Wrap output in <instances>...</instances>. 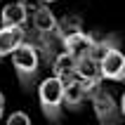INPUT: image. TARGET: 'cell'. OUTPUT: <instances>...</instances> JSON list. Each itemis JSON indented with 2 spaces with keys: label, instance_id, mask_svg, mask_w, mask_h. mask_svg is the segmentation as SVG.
I'll use <instances>...</instances> for the list:
<instances>
[{
  "label": "cell",
  "instance_id": "cell-1",
  "mask_svg": "<svg viewBox=\"0 0 125 125\" xmlns=\"http://www.w3.org/2000/svg\"><path fill=\"white\" fill-rule=\"evenodd\" d=\"M40 64L42 62H40V54H38V47L26 33V40L12 52V66L24 92H31L35 87L38 76H40Z\"/></svg>",
  "mask_w": 125,
  "mask_h": 125
},
{
  "label": "cell",
  "instance_id": "cell-2",
  "mask_svg": "<svg viewBox=\"0 0 125 125\" xmlns=\"http://www.w3.org/2000/svg\"><path fill=\"white\" fill-rule=\"evenodd\" d=\"M38 99H40V109L42 116L50 123H62L64 116V83L59 78L50 76L38 85Z\"/></svg>",
  "mask_w": 125,
  "mask_h": 125
},
{
  "label": "cell",
  "instance_id": "cell-11",
  "mask_svg": "<svg viewBox=\"0 0 125 125\" xmlns=\"http://www.w3.org/2000/svg\"><path fill=\"white\" fill-rule=\"evenodd\" d=\"M85 102V92L80 80H69L64 83V109L69 111H80V106Z\"/></svg>",
  "mask_w": 125,
  "mask_h": 125
},
{
  "label": "cell",
  "instance_id": "cell-16",
  "mask_svg": "<svg viewBox=\"0 0 125 125\" xmlns=\"http://www.w3.org/2000/svg\"><path fill=\"white\" fill-rule=\"evenodd\" d=\"M2 113H5V94L0 92V120H2Z\"/></svg>",
  "mask_w": 125,
  "mask_h": 125
},
{
  "label": "cell",
  "instance_id": "cell-8",
  "mask_svg": "<svg viewBox=\"0 0 125 125\" xmlns=\"http://www.w3.org/2000/svg\"><path fill=\"white\" fill-rule=\"evenodd\" d=\"M52 71H54V78H59L62 83L76 80V59H73L69 52L62 50V52L52 59Z\"/></svg>",
  "mask_w": 125,
  "mask_h": 125
},
{
  "label": "cell",
  "instance_id": "cell-15",
  "mask_svg": "<svg viewBox=\"0 0 125 125\" xmlns=\"http://www.w3.org/2000/svg\"><path fill=\"white\" fill-rule=\"evenodd\" d=\"M118 109H120V116L125 118V92H123V97H120V102H118Z\"/></svg>",
  "mask_w": 125,
  "mask_h": 125
},
{
  "label": "cell",
  "instance_id": "cell-17",
  "mask_svg": "<svg viewBox=\"0 0 125 125\" xmlns=\"http://www.w3.org/2000/svg\"><path fill=\"white\" fill-rule=\"evenodd\" d=\"M40 2H45V5H47V2H54V0H40Z\"/></svg>",
  "mask_w": 125,
  "mask_h": 125
},
{
  "label": "cell",
  "instance_id": "cell-12",
  "mask_svg": "<svg viewBox=\"0 0 125 125\" xmlns=\"http://www.w3.org/2000/svg\"><path fill=\"white\" fill-rule=\"evenodd\" d=\"M76 80H102L99 64L90 57H83L76 62Z\"/></svg>",
  "mask_w": 125,
  "mask_h": 125
},
{
  "label": "cell",
  "instance_id": "cell-14",
  "mask_svg": "<svg viewBox=\"0 0 125 125\" xmlns=\"http://www.w3.org/2000/svg\"><path fill=\"white\" fill-rule=\"evenodd\" d=\"M19 5H24V10H26L28 17H31V14H33L40 5H45V2H40V0H19Z\"/></svg>",
  "mask_w": 125,
  "mask_h": 125
},
{
  "label": "cell",
  "instance_id": "cell-10",
  "mask_svg": "<svg viewBox=\"0 0 125 125\" xmlns=\"http://www.w3.org/2000/svg\"><path fill=\"white\" fill-rule=\"evenodd\" d=\"M116 47H120V38L116 33H106V35H102V38H94V42H92V50H90V59H94V62H102L111 50H116Z\"/></svg>",
  "mask_w": 125,
  "mask_h": 125
},
{
  "label": "cell",
  "instance_id": "cell-7",
  "mask_svg": "<svg viewBox=\"0 0 125 125\" xmlns=\"http://www.w3.org/2000/svg\"><path fill=\"white\" fill-rule=\"evenodd\" d=\"M26 28H12V26H0V62L5 57H12V52L26 40Z\"/></svg>",
  "mask_w": 125,
  "mask_h": 125
},
{
  "label": "cell",
  "instance_id": "cell-3",
  "mask_svg": "<svg viewBox=\"0 0 125 125\" xmlns=\"http://www.w3.org/2000/svg\"><path fill=\"white\" fill-rule=\"evenodd\" d=\"M90 102H92V109H94V116H97L99 125H120L123 123L118 102H116V97H113L111 90L102 87Z\"/></svg>",
  "mask_w": 125,
  "mask_h": 125
},
{
  "label": "cell",
  "instance_id": "cell-9",
  "mask_svg": "<svg viewBox=\"0 0 125 125\" xmlns=\"http://www.w3.org/2000/svg\"><path fill=\"white\" fill-rule=\"evenodd\" d=\"M26 21H28V12L19 2H10V5H5L2 12H0V24H2V26L26 28Z\"/></svg>",
  "mask_w": 125,
  "mask_h": 125
},
{
  "label": "cell",
  "instance_id": "cell-6",
  "mask_svg": "<svg viewBox=\"0 0 125 125\" xmlns=\"http://www.w3.org/2000/svg\"><path fill=\"white\" fill-rule=\"evenodd\" d=\"M94 38H97L94 33L78 31V33H73V35H69V38H64V40H62V50H64V52H69V54L78 62V59H83V57L90 54Z\"/></svg>",
  "mask_w": 125,
  "mask_h": 125
},
{
  "label": "cell",
  "instance_id": "cell-13",
  "mask_svg": "<svg viewBox=\"0 0 125 125\" xmlns=\"http://www.w3.org/2000/svg\"><path fill=\"white\" fill-rule=\"evenodd\" d=\"M5 125H33V123H31V118H28V113H24V111H12L10 116H7Z\"/></svg>",
  "mask_w": 125,
  "mask_h": 125
},
{
  "label": "cell",
  "instance_id": "cell-4",
  "mask_svg": "<svg viewBox=\"0 0 125 125\" xmlns=\"http://www.w3.org/2000/svg\"><path fill=\"white\" fill-rule=\"evenodd\" d=\"M99 73L102 80H111V83H125V54L123 50L116 47L99 62Z\"/></svg>",
  "mask_w": 125,
  "mask_h": 125
},
{
  "label": "cell",
  "instance_id": "cell-5",
  "mask_svg": "<svg viewBox=\"0 0 125 125\" xmlns=\"http://www.w3.org/2000/svg\"><path fill=\"white\" fill-rule=\"evenodd\" d=\"M57 17L54 12L50 10L47 5H40L31 14V24H33V35L35 38H50V35H57Z\"/></svg>",
  "mask_w": 125,
  "mask_h": 125
}]
</instances>
